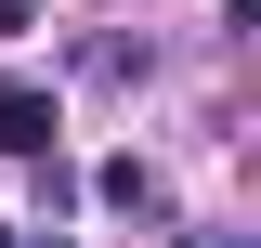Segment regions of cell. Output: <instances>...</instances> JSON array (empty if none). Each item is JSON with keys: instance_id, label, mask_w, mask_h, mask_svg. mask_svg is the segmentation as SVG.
<instances>
[{"instance_id": "cell-1", "label": "cell", "mask_w": 261, "mask_h": 248, "mask_svg": "<svg viewBox=\"0 0 261 248\" xmlns=\"http://www.w3.org/2000/svg\"><path fill=\"white\" fill-rule=\"evenodd\" d=\"M0 157H53V92L0 79Z\"/></svg>"}, {"instance_id": "cell-2", "label": "cell", "mask_w": 261, "mask_h": 248, "mask_svg": "<svg viewBox=\"0 0 261 248\" xmlns=\"http://www.w3.org/2000/svg\"><path fill=\"white\" fill-rule=\"evenodd\" d=\"M92 196H105L118 222H144V209H157V170H144V157H105V170H92Z\"/></svg>"}, {"instance_id": "cell-3", "label": "cell", "mask_w": 261, "mask_h": 248, "mask_svg": "<svg viewBox=\"0 0 261 248\" xmlns=\"http://www.w3.org/2000/svg\"><path fill=\"white\" fill-rule=\"evenodd\" d=\"M0 248H13V222H0Z\"/></svg>"}]
</instances>
